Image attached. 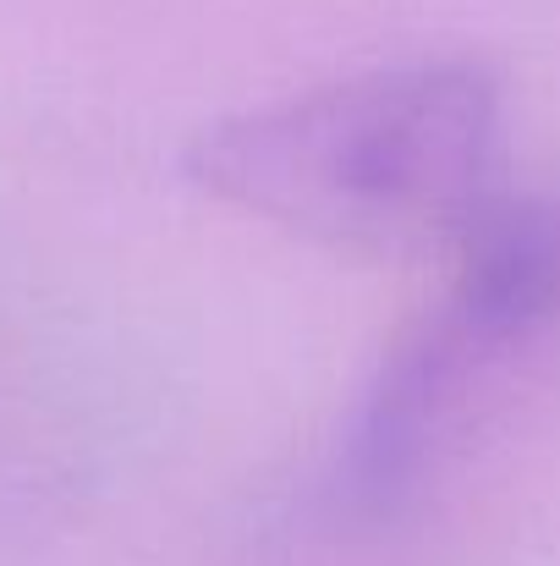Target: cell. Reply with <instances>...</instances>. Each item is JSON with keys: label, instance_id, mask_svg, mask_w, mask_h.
Wrapping results in <instances>:
<instances>
[{"label": "cell", "instance_id": "6da1fadb", "mask_svg": "<svg viewBox=\"0 0 560 566\" xmlns=\"http://www.w3.org/2000/svg\"><path fill=\"white\" fill-rule=\"evenodd\" d=\"M500 155V83L473 61L379 66L209 127L187 171L236 209L336 248L456 237Z\"/></svg>", "mask_w": 560, "mask_h": 566}, {"label": "cell", "instance_id": "7a4b0ae2", "mask_svg": "<svg viewBox=\"0 0 560 566\" xmlns=\"http://www.w3.org/2000/svg\"><path fill=\"white\" fill-rule=\"evenodd\" d=\"M451 297L390 358L352 434V490L390 501L412 484L423 451L456 412L467 379L506 358L560 314V220L545 209L484 203L462 231Z\"/></svg>", "mask_w": 560, "mask_h": 566}]
</instances>
